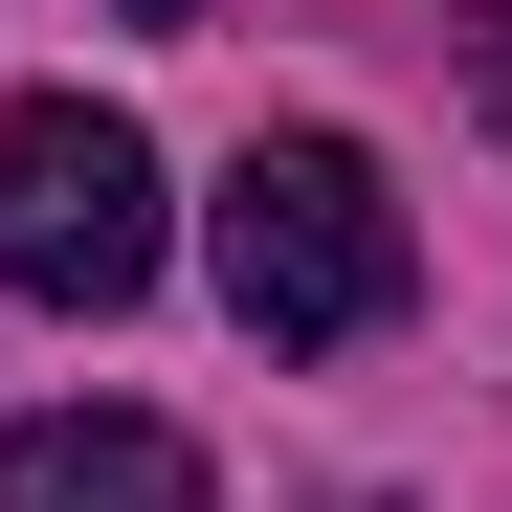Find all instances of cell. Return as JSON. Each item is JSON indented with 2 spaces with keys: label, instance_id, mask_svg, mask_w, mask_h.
Segmentation results:
<instances>
[{
  "label": "cell",
  "instance_id": "obj_1",
  "mask_svg": "<svg viewBox=\"0 0 512 512\" xmlns=\"http://www.w3.org/2000/svg\"><path fill=\"white\" fill-rule=\"evenodd\" d=\"M201 245H223V312L268 334V357H357V334L401 312V201H379L357 134H245Z\"/></svg>",
  "mask_w": 512,
  "mask_h": 512
},
{
  "label": "cell",
  "instance_id": "obj_2",
  "mask_svg": "<svg viewBox=\"0 0 512 512\" xmlns=\"http://www.w3.org/2000/svg\"><path fill=\"white\" fill-rule=\"evenodd\" d=\"M0 290L23 312H134L156 290V134L90 90H0Z\"/></svg>",
  "mask_w": 512,
  "mask_h": 512
},
{
  "label": "cell",
  "instance_id": "obj_3",
  "mask_svg": "<svg viewBox=\"0 0 512 512\" xmlns=\"http://www.w3.org/2000/svg\"><path fill=\"white\" fill-rule=\"evenodd\" d=\"M0 512H201V446L134 423V401H67V423L0 446Z\"/></svg>",
  "mask_w": 512,
  "mask_h": 512
},
{
  "label": "cell",
  "instance_id": "obj_4",
  "mask_svg": "<svg viewBox=\"0 0 512 512\" xmlns=\"http://www.w3.org/2000/svg\"><path fill=\"white\" fill-rule=\"evenodd\" d=\"M468 112L512 134V0H468Z\"/></svg>",
  "mask_w": 512,
  "mask_h": 512
},
{
  "label": "cell",
  "instance_id": "obj_5",
  "mask_svg": "<svg viewBox=\"0 0 512 512\" xmlns=\"http://www.w3.org/2000/svg\"><path fill=\"white\" fill-rule=\"evenodd\" d=\"M134 23H201V0H134Z\"/></svg>",
  "mask_w": 512,
  "mask_h": 512
}]
</instances>
